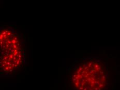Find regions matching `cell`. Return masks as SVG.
<instances>
[{"label":"cell","instance_id":"cell-2","mask_svg":"<svg viewBox=\"0 0 120 90\" xmlns=\"http://www.w3.org/2000/svg\"><path fill=\"white\" fill-rule=\"evenodd\" d=\"M26 45L16 27L0 26V77H11L26 65Z\"/></svg>","mask_w":120,"mask_h":90},{"label":"cell","instance_id":"cell-1","mask_svg":"<svg viewBox=\"0 0 120 90\" xmlns=\"http://www.w3.org/2000/svg\"><path fill=\"white\" fill-rule=\"evenodd\" d=\"M110 67L106 59L87 56L75 61L69 69L70 83L75 90H107Z\"/></svg>","mask_w":120,"mask_h":90}]
</instances>
